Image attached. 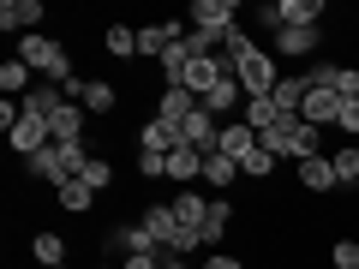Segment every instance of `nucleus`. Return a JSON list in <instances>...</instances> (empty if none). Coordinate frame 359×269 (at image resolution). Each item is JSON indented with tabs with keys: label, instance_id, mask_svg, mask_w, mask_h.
<instances>
[{
	"label": "nucleus",
	"instance_id": "1",
	"mask_svg": "<svg viewBox=\"0 0 359 269\" xmlns=\"http://www.w3.org/2000/svg\"><path fill=\"white\" fill-rule=\"evenodd\" d=\"M18 60H25V66H36L42 78H54L60 90L72 84V54H66L60 42H48L42 30H36V36H25V42H18Z\"/></svg>",
	"mask_w": 359,
	"mask_h": 269
},
{
	"label": "nucleus",
	"instance_id": "2",
	"mask_svg": "<svg viewBox=\"0 0 359 269\" xmlns=\"http://www.w3.org/2000/svg\"><path fill=\"white\" fill-rule=\"evenodd\" d=\"M186 18H192V30H204V36L222 42L233 25H240V6H233V0H192V13H186Z\"/></svg>",
	"mask_w": 359,
	"mask_h": 269
},
{
	"label": "nucleus",
	"instance_id": "3",
	"mask_svg": "<svg viewBox=\"0 0 359 269\" xmlns=\"http://www.w3.org/2000/svg\"><path fill=\"white\" fill-rule=\"evenodd\" d=\"M233 78H240L245 96H269V90H276V66H269V54H264V48L240 54V60H233Z\"/></svg>",
	"mask_w": 359,
	"mask_h": 269
},
{
	"label": "nucleus",
	"instance_id": "4",
	"mask_svg": "<svg viewBox=\"0 0 359 269\" xmlns=\"http://www.w3.org/2000/svg\"><path fill=\"white\" fill-rule=\"evenodd\" d=\"M6 144H13V150H18V156H25V162H30V156H42V150H48V144H54V132H48V120L25 114V120H18L13 132H6Z\"/></svg>",
	"mask_w": 359,
	"mask_h": 269
},
{
	"label": "nucleus",
	"instance_id": "5",
	"mask_svg": "<svg viewBox=\"0 0 359 269\" xmlns=\"http://www.w3.org/2000/svg\"><path fill=\"white\" fill-rule=\"evenodd\" d=\"M192 114H198V96L186 84H168L162 96H156V120H168V126H186Z\"/></svg>",
	"mask_w": 359,
	"mask_h": 269
},
{
	"label": "nucleus",
	"instance_id": "6",
	"mask_svg": "<svg viewBox=\"0 0 359 269\" xmlns=\"http://www.w3.org/2000/svg\"><path fill=\"white\" fill-rule=\"evenodd\" d=\"M180 144H192L198 156H216V150H222V126L204 114V108H198V114L186 120V126H180Z\"/></svg>",
	"mask_w": 359,
	"mask_h": 269
},
{
	"label": "nucleus",
	"instance_id": "7",
	"mask_svg": "<svg viewBox=\"0 0 359 269\" xmlns=\"http://www.w3.org/2000/svg\"><path fill=\"white\" fill-rule=\"evenodd\" d=\"M276 48L294 54V60H299V54H318L323 48V30L318 25H282V30H276Z\"/></svg>",
	"mask_w": 359,
	"mask_h": 269
},
{
	"label": "nucleus",
	"instance_id": "8",
	"mask_svg": "<svg viewBox=\"0 0 359 269\" xmlns=\"http://www.w3.org/2000/svg\"><path fill=\"white\" fill-rule=\"evenodd\" d=\"M299 120H311V126H335V120H341V96H335V90H306V108H299Z\"/></svg>",
	"mask_w": 359,
	"mask_h": 269
},
{
	"label": "nucleus",
	"instance_id": "9",
	"mask_svg": "<svg viewBox=\"0 0 359 269\" xmlns=\"http://www.w3.org/2000/svg\"><path fill=\"white\" fill-rule=\"evenodd\" d=\"M36 18H42V0H0V30L36 36Z\"/></svg>",
	"mask_w": 359,
	"mask_h": 269
},
{
	"label": "nucleus",
	"instance_id": "10",
	"mask_svg": "<svg viewBox=\"0 0 359 269\" xmlns=\"http://www.w3.org/2000/svg\"><path fill=\"white\" fill-rule=\"evenodd\" d=\"M138 150H144V156H162V162H168V156L180 150V126H168V120H150V126L138 132Z\"/></svg>",
	"mask_w": 359,
	"mask_h": 269
},
{
	"label": "nucleus",
	"instance_id": "11",
	"mask_svg": "<svg viewBox=\"0 0 359 269\" xmlns=\"http://www.w3.org/2000/svg\"><path fill=\"white\" fill-rule=\"evenodd\" d=\"M252 150H257V132L245 126V120H228V126H222V156H228V162H245Z\"/></svg>",
	"mask_w": 359,
	"mask_h": 269
},
{
	"label": "nucleus",
	"instance_id": "12",
	"mask_svg": "<svg viewBox=\"0 0 359 269\" xmlns=\"http://www.w3.org/2000/svg\"><path fill=\"white\" fill-rule=\"evenodd\" d=\"M180 36H186L180 25H150V30H138V54H144V60H162Z\"/></svg>",
	"mask_w": 359,
	"mask_h": 269
},
{
	"label": "nucleus",
	"instance_id": "13",
	"mask_svg": "<svg viewBox=\"0 0 359 269\" xmlns=\"http://www.w3.org/2000/svg\"><path fill=\"white\" fill-rule=\"evenodd\" d=\"M306 72H299V78H276V90H269V102H276V108H282V120L287 114H299V108H306Z\"/></svg>",
	"mask_w": 359,
	"mask_h": 269
},
{
	"label": "nucleus",
	"instance_id": "14",
	"mask_svg": "<svg viewBox=\"0 0 359 269\" xmlns=\"http://www.w3.org/2000/svg\"><path fill=\"white\" fill-rule=\"evenodd\" d=\"M168 179H180V186H192V179H204V156L192 150V144H180L174 156H168V167H162Z\"/></svg>",
	"mask_w": 359,
	"mask_h": 269
},
{
	"label": "nucleus",
	"instance_id": "15",
	"mask_svg": "<svg viewBox=\"0 0 359 269\" xmlns=\"http://www.w3.org/2000/svg\"><path fill=\"white\" fill-rule=\"evenodd\" d=\"M60 108H66V90H60V84H36V90L25 96V114H36V120H54Z\"/></svg>",
	"mask_w": 359,
	"mask_h": 269
},
{
	"label": "nucleus",
	"instance_id": "16",
	"mask_svg": "<svg viewBox=\"0 0 359 269\" xmlns=\"http://www.w3.org/2000/svg\"><path fill=\"white\" fill-rule=\"evenodd\" d=\"M228 221H233V204H228V198H210V216H204V228H198V240L222 245V240H228Z\"/></svg>",
	"mask_w": 359,
	"mask_h": 269
},
{
	"label": "nucleus",
	"instance_id": "17",
	"mask_svg": "<svg viewBox=\"0 0 359 269\" xmlns=\"http://www.w3.org/2000/svg\"><path fill=\"white\" fill-rule=\"evenodd\" d=\"M240 120H245V126L257 132V138H264L269 126H282V108L269 102V96H245V114H240Z\"/></svg>",
	"mask_w": 359,
	"mask_h": 269
},
{
	"label": "nucleus",
	"instance_id": "18",
	"mask_svg": "<svg viewBox=\"0 0 359 269\" xmlns=\"http://www.w3.org/2000/svg\"><path fill=\"white\" fill-rule=\"evenodd\" d=\"M299 186H306V192H330L335 186V162L330 156H306V162H299Z\"/></svg>",
	"mask_w": 359,
	"mask_h": 269
},
{
	"label": "nucleus",
	"instance_id": "19",
	"mask_svg": "<svg viewBox=\"0 0 359 269\" xmlns=\"http://www.w3.org/2000/svg\"><path fill=\"white\" fill-rule=\"evenodd\" d=\"M240 96H245V90H240V78L228 72V78H222V84L204 96V102H198V108H204V114H228V108H240Z\"/></svg>",
	"mask_w": 359,
	"mask_h": 269
},
{
	"label": "nucleus",
	"instance_id": "20",
	"mask_svg": "<svg viewBox=\"0 0 359 269\" xmlns=\"http://www.w3.org/2000/svg\"><path fill=\"white\" fill-rule=\"evenodd\" d=\"M168 209H174V221H180V228H204V216H210V204H204L198 192H180Z\"/></svg>",
	"mask_w": 359,
	"mask_h": 269
},
{
	"label": "nucleus",
	"instance_id": "21",
	"mask_svg": "<svg viewBox=\"0 0 359 269\" xmlns=\"http://www.w3.org/2000/svg\"><path fill=\"white\" fill-rule=\"evenodd\" d=\"M138 221H144V228L156 233V245H168V240L180 233V221H174V209H168V204H150V209H144Z\"/></svg>",
	"mask_w": 359,
	"mask_h": 269
},
{
	"label": "nucleus",
	"instance_id": "22",
	"mask_svg": "<svg viewBox=\"0 0 359 269\" xmlns=\"http://www.w3.org/2000/svg\"><path fill=\"white\" fill-rule=\"evenodd\" d=\"M204 179H210V186H216V192H228V186H233V179H240V162H228V156H204Z\"/></svg>",
	"mask_w": 359,
	"mask_h": 269
},
{
	"label": "nucleus",
	"instance_id": "23",
	"mask_svg": "<svg viewBox=\"0 0 359 269\" xmlns=\"http://www.w3.org/2000/svg\"><path fill=\"white\" fill-rule=\"evenodd\" d=\"M0 90H6V102H13L18 90H25V96H30V66L18 60V54H13V60H6V66H0Z\"/></svg>",
	"mask_w": 359,
	"mask_h": 269
},
{
	"label": "nucleus",
	"instance_id": "24",
	"mask_svg": "<svg viewBox=\"0 0 359 269\" xmlns=\"http://www.w3.org/2000/svg\"><path fill=\"white\" fill-rule=\"evenodd\" d=\"M347 72H353V66H330V60H318V66L306 72V84H311V90H335V96H341V78H347Z\"/></svg>",
	"mask_w": 359,
	"mask_h": 269
},
{
	"label": "nucleus",
	"instance_id": "25",
	"mask_svg": "<svg viewBox=\"0 0 359 269\" xmlns=\"http://www.w3.org/2000/svg\"><path fill=\"white\" fill-rule=\"evenodd\" d=\"M108 54H114V60H132V54H138V30L132 25H108Z\"/></svg>",
	"mask_w": 359,
	"mask_h": 269
},
{
	"label": "nucleus",
	"instance_id": "26",
	"mask_svg": "<svg viewBox=\"0 0 359 269\" xmlns=\"http://www.w3.org/2000/svg\"><path fill=\"white\" fill-rule=\"evenodd\" d=\"M78 108H84V114H108V108H114V84H84Z\"/></svg>",
	"mask_w": 359,
	"mask_h": 269
},
{
	"label": "nucleus",
	"instance_id": "27",
	"mask_svg": "<svg viewBox=\"0 0 359 269\" xmlns=\"http://www.w3.org/2000/svg\"><path fill=\"white\" fill-rule=\"evenodd\" d=\"M156 66H162V78H168V84H180V78H186V66H192V54H186V42H174V48H168V54H162Z\"/></svg>",
	"mask_w": 359,
	"mask_h": 269
},
{
	"label": "nucleus",
	"instance_id": "28",
	"mask_svg": "<svg viewBox=\"0 0 359 269\" xmlns=\"http://www.w3.org/2000/svg\"><path fill=\"white\" fill-rule=\"evenodd\" d=\"M330 162H335V186H359V150H353V144H347V150H335Z\"/></svg>",
	"mask_w": 359,
	"mask_h": 269
},
{
	"label": "nucleus",
	"instance_id": "29",
	"mask_svg": "<svg viewBox=\"0 0 359 269\" xmlns=\"http://www.w3.org/2000/svg\"><path fill=\"white\" fill-rule=\"evenodd\" d=\"M30 251L42 257V269H54V263L66 257V240H60V233H36V240H30Z\"/></svg>",
	"mask_w": 359,
	"mask_h": 269
},
{
	"label": "nucleus",
	"instance_id": "30",
	"mask_svg": "<svg viewBox=\"0 0 359 269\" xmlns=\"http://www.w3.org/2000/svg\"><path fill=\"white\" fill-rule=\"evenodd\" d=\"M60 204L66 209H90V204H96V192H90L84 179H60Z\"/></svg>",
	"mask_w": 359,
	"mask_h": 269
},
{
	"label": "nucleus",
	"instance_id": "31",
	"mask_svg": "<svg viewBox=\"0 0 359 269\" xmlns=\"http://www.w3.org/2000/svg\"><path fill=\"white\" fill-rule=\"evenodd\" d=\"M78 179H84L90 192H108V186H114V162H96V156H90V167H84Z\"/></svg>",
	"mask_w": 359,
	"mask_h": 269
},
{
	"label": "nucleus",
	"instance_id": "32",
	"mask_svg": "<svg viewBox=\"0 0 359 269\" xmlns=\"http://www.w3.org/2000/svg\"><path fill=\"white\" fill-rule=\"evenodd\" d=\"M269 167H276V156H269L264 144H257V150H252V156H245V162H240V174H252V179H264Z\"/></svg>",
	"mask_w": 359,
	"mask_h": 269
},
{
	"label": "nucleus",
	"instance_id": "33",
	"mask_svg": "<svg viewBox=\"0 0 359 269\" xmlns=\"http://www.w3.org/2000/svg\"><path fill=\"white\" fill-rule=\"evenodd\" d=\"M330 263H335V269H359V245H353V240H341V245L330 251Z\"/></svg>",
	"mask_w": 359,
	"mask_h": 269
},
{
	"label": "nucleus",
	"instance_id": "34",
	"mask_svg": "<svg viewBox=\"0 0 359 269\" xmlns=\"http://www.w3.org/2000/svg\"><path fill=\"white\" fill-rule=\"evenodd\" d=\"M198 245H204V240H198V228H180L174 240H168V251H180V257H186V251H198Z\"/></svg>",
	"mask_w": 359,
	"mask_h": 269
},
{
	"label": "nucleus",
	"instance_id": "35",
	"mask_svg": "<svg viewBox=\"0 0 359 269\" xmlns=\"http://www.w3.org/2000/svg\"><path fill=\"white\" fill-rule=\"evenodd\" d=\"M335 126H341L347 138H359V96H353V102H341V120H335Z\"/></svg>",
	"mask_w": 359,
	"mask_h": 269
},
{
	"label": "nucleus",
	"instance_id": "36",
	"mask_svg": "<svg viewBox=\"0 0 359 269\" xmlns=\"http://www.w3.org/2000/svg\"><path fill=\"white\" fill-rule=\"evenodd\" d=\"M162 263H168V257H156V251H150V257H126L120 269H162Z\"/></svg>",
	"mask_w": 359,
	"mask_h": 269
},
{
	"label": "nucleus",
	"instance_id": "37",
	"mask_svg": "<svg viewBox=\"0 0 359 269\" xmlns=\"http://www.w3.org/2000/svg\"><path fill=\"white\" fill-rule=\"evenodd\" d=\"M204 269H240V257H204Z\"/></svg>",
	"mask_w": 359,
	"mask_h": 269
},
{
	"label": "nucleus",
	"instance_id": "38",
	"mask_svg": "<svg viewBox=\"0 0 359 269\" xmlns=\"http://www.w3.org/2000/svg\"><path fill=\"white\" fill-rule=\"evenodd\" d=\"M162 269H192V263H180V257H168V263H162Z\"/></svg>",
	"mask_w": 359,
	"mask_h": 269
},
{
	"label": "nucleus",
	"instance_id": "39",
	"mask_svg": "<svg viewBox=\"0 0 359 269\" xmlns=\"http://www.w3.org/2000/svg\"><path fill=\"white\" fill-rule=\"evenodd\" d=\"M54 269H66V263H54Z\"/></svg>",
	"mask_w": 359,
	"mask_h": 269
},
{
	"label": "nucleus",
	"instance_id": "40",
	"mask_svg": "<svg viewBox=\"0 0 359 269\" xmlns=\"http://www.w3.org/2000/svg\"><path fill=\"white\" fill-rule=\"evenodd\" d=\"M353 150H359V138H353Z\"/></svg>",
	"mask_w": 359,
	"mask_h": 269
}]
</instances>
